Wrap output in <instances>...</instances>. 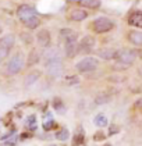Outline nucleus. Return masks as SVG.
Listing matches in <instances>:
<instances>
[{"label": "nucleus", "mask_w": 142, "mask_h": 146, "mask_svg": "<svg viewBox=\"0 0 142 146\" xmlns=\"http://www.w3.org/2000/svg\"><path fill=\"white\" fill-rule=\"evenodd\" d=\"M17 17L20 18L22 25L27 27L28 29H36L41 25V18L38 15V11L28 4H21L17 9Z\"/></svg>", "instance_id": "f257e3e1"}, {"label": "nucleus", "mask_w": 142, "mask_h": 146, "mask_svg": "<svg viewBox=\"0 0 142 146\" xmlns=\"http://www.w3.org/2000/svg\"><path fill=\"white\" fill-rule=\"evenodd\" d=\"M25 66V57H24V53L21 52H17L14 56L11 57L6 66V74L7 75H17L20 71Z\"/></svg>", "instance_id": "f03ea898"}, {"label": "nucleus", "mask_w": 142, "mask_h": 146, "mask_svg": "<svg viewBox=\"0 0 142 146\" xmlns=\"http://www.w3.org/2000/svg\"><path fill=\"white\" fill-rule=\"evenodd\" d=\"M15 43V36L13 34H7L0 38V64L9 57L11 49Z\"/></svg>", "instance_id": "7ed1b4c3"}, {"label": "nucleus", "mask_w": 142, "mask_h": 146, "mask_svg": "<svg viewBox=\"0 0 142 146\" xmlns=\"http://www.w3.org/2000/svg\"><path fill=\"white\" fill-rule=\"evenodd\" d=\"M99 66V61L98 58H95V57H91L88 56L85 58H82L81 61H78L75 64V68L78 70V72H81V74H87V72H92V71H95Z\"/></svg>", "instance_id": "20e7f679"}, {"label": "nucleus", "mask_w": 142, "mask_h": 146, "mask_svg": "<svg viewBox=\"0 0 142 146\" xmlns=\"http://www.w3.org/2000/svg\"><path fill=\"white\" fill-rule=\"evenodd\" d=\"M113 28H114V23L106 17H98L92 23V29L96 34H106V32L111 31Z\"/></svg>", "instance_id": "39448f33"}, {"label": "nucleus", "mask_w": 142, "mask_h": 146, "mask_svg": "<svg viewBox=\"0 0 142 146\" xmlns=\"http://www.w3.org/2000/svg\"><path fill=\"white\" fill-rule=\"evenodd\" d=\"M114 58H116L117 61L123 63V64L128 66V64H132V63L135 61V58H137V52L132 50V49H123V50L116 52Z\"/></svg>", "instance_id": "423d86ee"}, {"label": "nucleus", "mask_w": 142, "mask_h": 146, "mask_svg": "<svg viewBox=\"0 0 142 146\" xmlns=\"http://www.w3.org/2000/svg\"><path fill=\"white\" fill-rule=\"evenodd\" d=\"M46 70L50 77H59L63 71V63L60 57H50V60L46 64Z\"/></svg>", "instance_id": "0eeeda50"}, {"label": "nucleus", "mask_w": 142, "mask_h": 146, "mask_svg": "<svg viewBox=\"0 0 142 146\" xmlns=\"http://www.w3.org/2000/svg\"><path fill=\"white\" fill-rule=\"evenodd\" d=\"M93 47H95V39L92 36H89V35L84 36L82 40L78 43V53H82V54L91 53Z\"/></svg>", "instance_id": "6e6552de"}, {"label": "nucleus", "mask_w": 142, "mask_h": 146, "mask_svg": "<svg viewBox=\"0 0 142 146\" xmlns=\"http://www.w3.org/2000/svg\"><path fill=\"white\" fill-rule=\"evenodd\" d=\"M66 42V56L68 58H73L78 54V42L77 39H70V40H64Z\"/></svg>", "instance_id": "1a4fd4ad"}, {"label": "nucleus", "mask_w": 142, "mask_h": 146, "mask_svg": "<svg viewBox=\"0 0 142 146\" xmlns=\"http://www.w3.org/2000/svg\"><path fill=\"white\" fill-rule=\"evenodd\" d=\"M36 40H38V43L39 46H42V47H47V46L50 45V32L47 31V29H42V31H39L38 35H36Z\"/></svg>", "instance_id": "9d476101"}, {"label": "nucleus", "mask_w": 142, "mask_h": 146, "mask_svg": "<svg viewBox=\"0 0 142 146\" xmlns=\"http://www.w3.org/2000/svg\"><path fill=\"white\" fill-rule=\"evenodd\" d=\"M128 24L135 27V28H141L142 27V13L141 10H135L130 14L128 17Z\"/></svg>", "instance_id": "9b49d317"}, {"label": "nucleus", "mask_w": 142, "mask_h": 146, "mask_svg": "<svg viewBox=\"0 0 142 146\" xmlns=\"http://www.w3.org/2000/svg\"><path fill=\"white\" fill-rule=\"evenodd\" d=\"M87 18H88V13L85 10H82V9H74V10H71V13H70V20L71 21L81 23V21H84Z\"/></svg>", "instance_id": "f8f14e48"}, {"label": "nucleus", "mask_w": 142, "mask_h": 146, "mask_svg": "<svg viewBox=\"0 0 142 146\" xmlns=\"http://www.w3.org/2000/svg\"><path fill=\"white\" fill-rule=\"evenodd\" d=\"M73 146H87V138H85L82 127H78V131L73 139Z\"/></svg>", "instance_id": "ddd939ff"}, {"label": "nucleus", "mask_w": 142, "mask_h": 146, "mask_svg": "<svg viewBox=\"0 0 142 146\" xmlns=\"http://www.w3.org/2000/svg\"><path fill=\"white\" fill-rule=\"evenodd\" d=\"M79 6L81 7H85V9H91V10H96L100 7L102 1L100 0H78Z\"/></svg>", "instance_id": "4468645a"}, {"label": "nucleus", "mask_w": 142, "mask_h": 146, "mask_svg": "<svg viewBox=\"0 0 142 146\" xmlns=\"http://www.w3.org/2000/svg\"><path fill=\"white\" fill-rule=\"evenodd\" d=\"M128 40L131 42L132 45L141 46L142 45V32L141 31H131L128 34Z\"/></svg>", "instance_id": "2eb2a0df"}, {"label": "nucleus", "mask_w": 142, "mask_h": 146, "mask_svg": "<svg viewBox=\"0 0 142 146\" xmlns=\"http://www.w3.org/2000/svg\"><path fill=\"white\" fill-rule=\"evenodd\" d=\"M55 138L57 141H60V142H66V141H68V138H70V131L63 127V128H60L55 134Z\"/></svg>", "instance_id": "dca6fc26"}, {"label": "nucleus", "mask_w": 142, "mask_h": 146, "mask_svg": "<svg viewBox=\"0 0 142 146\" xmlns=\"http://www.w3.org/2000/svg\"><path fill=\"white\" fill-rule=\"evenodd\" d=\"M39 77H41V72L39 71H32L29 75H27V78H25V86L28 88V86H31V85H33L38 79H39Z\"/></svg>", "instance_id": "f3484780"}, {"label": "nucleus", "mask_w": 142, "mask_h": 146, "mask_svg": "<svg viewBox=\"0 0 142 146\" xmlns=\"http://www.w3.org/2000/svg\"><path fill=\"white\" fill-rule=\"evenodd\" d=\"M60 35L64 40H70V39H78V35L77 32H74L73 29H68V28H64L60 31Z\"/></svg>", "instance_id": "a211bd4d"}, {"label": "nucleus", "mask_w": 142, "mask_h": 146, "mask_svg": "<svg viewBox=\"0 0 142 146\" xmlns=\"http://www.w3.org/2000/svg\"><path fill=\"white\" fill-rule=\"evenodd\" d=\"M52 106H53V109H55L59 114L66 111V106H64V103H63V100H61L60 98H55L53 102H52Z\"/></svg>", "instance_id": "6ab92c4d"}, {"label": "nucleus", "mask_w": 142, "mask_h": 146, "mask_svg": "<svg viewBox=\"0 0 142 146\" xmlns=\"http://www.w3.org/2000/svg\"><path fill=\"white\" fill-rule=\"evenodd\" d=\"M93 124L96 125V127H100V128H103V127H107V118H106V115L105 114H98L95 118H93Z\"/></svg>", "instance_id": "aec40b11"}, {"label": "nucleus", "mask_w": 142, "mask_h": 146, "mask_svg": "<svg viewBox=\"0 0 142 146\" xmlns=\"http://www.w3.org/2000/svg\"><path fill=\"white\" fill-rule=\"evenodd\" d=\"M99 57L105 58V60H111L114 58V54H116V50H111V49H103V50H99Z\"/></svg>", "instance_id": "412c9836"}, {"label": "nucleus", "mask_w": 142, "mask_h": 146, "mask_svg": "<svg viewBox=\"0 0 142 146\" xmlns=\"http://www.w3.org/2000/svg\"><path fill=\"white\" fill-rule=\"evenodd\" d=\"M36 127H38V124H36V117L32 114V115H29V117L27 118V121H25V128H27V129H31V131H35Z\"/></svg>", "instance_id": "4be33fe9"}, {"label": "nucleus", "mask_w": 142, "mask_h": 146, "mask_svg": "<svg viewBox=\"0 0 142 146\" xmlns=\"http://www.w3.org/2000/svg\"><path fill=\"white\" fill-rule=\"evenodd\" d=\"M56 128H57V123H56L53 118H50V120H47V121L43 123L45 131H52V129H56Z\"/></svg>", "instance_id": "5701e85b"}, {"label": "nucleus", "mask_w": 142, "mask_h": 146, "mask_svg": "<svg viewBox=\"0 0 142 146\" xmlns=\"http://www.w3.org/2000/svg\"><path fill=\"white\" fill-rule=\"evenodd\" d=\"M107 127H109L107 136H113V135H116V134H120V127H119L117 124H110Z\"/></svg>", "instance_id": "b1692460"}, {"label": "nucleus", "mask_w": 142, "mask_h": 146, "mask_svg": "<svg viewBox=\"0 0 142 146\" xmlns=\"http://www.w3.org/2000/svg\"><path fill=\"white\" fill-rule=\"evenodd\" d=\"M106 138H107V135L105 134L103 131H98V132H95V135H93V141H96V142H102Z\"/></svg>", "instance_id": "393cba45"}, {"label": "nucleus", "mask_w": 142, "mask_h": 146, "mask_svg": "<svg viewBox=\"0 0 142 146\" xmlns=\"http://www.w3.org/2000/svg\"><path fill=\"white\" fill-rule=\"evenodd\" d=\"M107 96H100V98H96V104H105L107 102Z\"/></svg>", "instance_id": "a878e982"}, {"label": "nucleus", "mask_w": 142, "mask_h": 146, "mask_svg": "<svg viewBox=\"0 0 142 146\" xmlns=\"http://www.w3.org/2000/svg\"><path fill=\"white\" fill-rule=\"evenodd\" d=\"M68 1H78V0H68Z\"/></svg>", "instance_id": "bb28decb"}, {"label": "nucleus", "mask_w": 142, "mask_h": 146, "mask_svg": "<svg viewBox=\"0 0 142 146\" xmlns=\"http://www.w3.org/2000/svg\"><path fill=\"white\" fill-rule=\"evenodd\" d=\"M103 146H111V145H110V143H109V145H103Z\"/></svg>", "instance_id": "cd10ccee"}, {"label": "nucleus", "mask_w": 142, "mask_h": 146, "mask_svg": "<svg viewBox=\"0 0 142 146\" xmlns=\"http://www.w3.org/2000/svg\"><path fill=\"white\" fill-rule=\"evenodd\" d=\"M0 34H1V27H0Z\"/></svg>", "instance_id": "c85d7f7f"}, {"label": "nucleus", "mask_w": 142, "mask_h": 146, "mask_svg": "<svg viewBox=\"0 0 142 146\" xmlns=\"http://www.w3.org/2000/svg\"><path fill=\"white\" fill-rule=\"evenodd\" d=\"M50 146H57V145H50Z\"/></svg>", "instance_id": "c756f323"}]
</instances>
